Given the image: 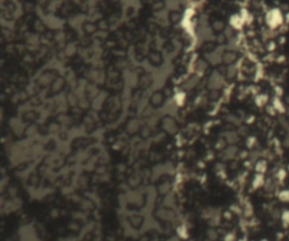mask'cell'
Masks as SVG:
<instances>
[{
  "instance_id": "obj_1",
  "label": "cell",
  "mask_w": 289,
  "mask_h": 241,
  "mask_svg": "<svg viewBox=\"0 0 289 241\" xmlns=\"http://www.w3.org/2000/svg\"><path fill=\"white\" fill-rule=\"evenodd\" d=\"M285 18L284 15L278 8H273L267 14V24L270 28H277L282 25Z\"/></svg>"
},
{
  "instance_id": "obj_2",
  "label": "cell",
  "mask_w": 289,
  "mask_h": 241,
  "mask_svg": "<svg viewBox=\"0 0 289 241\" xmlns=\"http://www.w3.org/2000/svg\"><path fill=\"white\" fill-rule=\"evenodd\" d=\"M272 106H273V108L276 110V112L280 113V114H282V113L286 112V107H285L284 103H282V100H281L279 97H275V98H273Z\"/></svg>"
},
{
  "instance_id": "obj_3",
  "label": "cell",
  "mask_w": 289,
  "mask_h": 241,
  "mask_svg": "<svg viewBox=\"0 0 289 241\" xmlns=\"http://www.w3.org/2000/svg\"><path fill=\"white\" fill-rule=\"evenodd\" d=\"M268 169V162L265 160H260L258 161L255 165V170L258 171L259 174H264Z\"/></svg>"
},
{
  "instance_id": "obj_4",
  "label": "cell",
  "mask_w": 289,
  "mask_h": 241,
  "mask_svg": "<svg viewBox=\"0 0 289 241\" xmlns=\"http://www.w3.org/2000/svg\"><path fill=\"white\" fill-rule=\"evenodd\" d=\"M281 221H282V227L289 228V210H284L281 213Z\"/></svg>"
},
{
  "instance_id": "obj_5",
  "label": "cell",
  "mask_w": 289,
  "mask_h": 241,
  "mask_svg": "<svg viewBox=\"0 0 289 241\" xmlns=\"http://www.w3.org/2000/svg\"><path fill=\"white\" fill-rule=\"evenodd\" d=\"M278 197H279V199H280V202L289 203V189H282V191L278 194Z\"/></svg>"
},
{
  "instance_id": "obj_6",
  "label": "cell",
  "mask_w": 289,
  "mask_h": 241,
  "mask_svg": "<svg viewBox=\"0 0 289 241\" xmlns=\"http://www.w3.org/2000/svg\"><path fill=\"white\" fill-rule=\"evenodd\" d=\"M263 182H264L263 175H262V174L256 175L255 178H254V182H253V187H254V188L261 187V186L263 185Z\"/></svg>"
},
{
  "instance_id": "obj_7",
  "label": "cell",
  "mask_w": 289,
  "mask_h": 241,
  "mask_svg": "<svg viewBox=\"0 0 289 241\" xmlns=\"http://www.w3.org/2000/svg\"><path fill=\"white\" fill-rule=\"evenodd\" d=\"M277 179L279 180V182H284L285 179L287 178V170L284 168H280L278 170V172H277Z\"/></svg>"
},
{
  "instance_id": "obj_8",
  "label": "cell",
  "mask_w": 289,
  "mask_h": 241,
  "mask_svg": "<svg viewBox=\"0 0 289 241\" xmlns=\"http://www.w3.org/2000/svg\"><path fill=\"white\" fill-rule=\"evenodd\" d=\"M267 101H268V96H265V95L259 96V105H260V106L264 105Z\"/></svg>"
},
{
  "instance_id": "obj_9",
  "label": "cell",
  "mask_w": 289,
  "mask_h": 241,
  "mask_svg": "<svg viewBox=\"0 0 289 241\" xmlns=\"http://www.w3.org/2000/svg\"><path fill=\"white\" fill-rule=\"evenodd\" d=\"M284 146H287V148H289V132H288V134L286 135V137H285V140H284Z\"/></svg>"
},
{
  "instance_id": "obj_10",
  "label": "cell",
  "mask_w": 289,
  "mask_h": 241,
  "mask_svg": "<svg viewBox=\"0 0 289 241\" xmlns=\"http://www.w3.org/2000/svg\"><path fill=\"white\" fill-rule=\"evenodd\" d=\"M285 20H286V23H288L289 24V13H287L286 16H285Z\"/></svg>"
},
{
  "instance_id": "obj_11",
  "label": "cell",
  "mask_w": 289,
  "mask_h": 241,
  "mask_svg": "<svg viewBox=\"0 0 289 241\" xmlns=\"http://www.w3.org/2000/svg\"><path fill=\"white\" fill-rule=\"evenodd\" d=\"M261 241H268V240H267V239H262Z\"/></svg>"
},
{
  "instance_id": "obj_12",
  "label": "cell",
  "mask_w": 289,
  "mask_h": 241,
  "mask_svg": "<svg viewBox=\"0 0 289 241\" xmlns=\"http://www.w3.org/2000/svg\"><path fill=\"white\" fill-rule=\"evenodd\" d=\"M287 101H288V103H289V97H288V98H287Z\"/></svg>"
}]
</instances>
